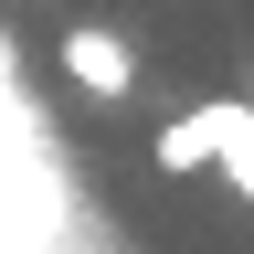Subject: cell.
<instances>
[{
	"label": "cell",
	"instance_id": "1",
	"mask_svg": "<svg viewBox=\"0 0 254 254\" xmlns=\"http://www.w3.org/2000/svg\"><path fill=\"white\" fill-rule=\"evenodd\" d=\"M0 254H106V233L85 222L74 180L53 159L32 85L11 74V53H0Z\"/></svg>",
	"mask_w": 254,
	"mask_h": 254
},
{
	"label": "cell",
	"instance_id": "2",
	"mask_svg": "<svg viewBox=\"0 0 254 254\" xmlns=\"http://www.w3.org/2000/svg\"><path fill=\"white\" fill-rule=\"evenodd\" d=\"M64 74H74L95 106H127V95H138V53H127V32H106V21H64Z\"/></svg>",
	"mask_w": 254,
	"mask_h": 254
},
{
	"label": "cell",
	"instance_id": "3",
	"mask_svg": "<svg viewBox=\"0 0 254 254\" xmlns=\"http://www.w3.org/2000/svg\"><path fill=\"white\" fill-rule=\"evenodd\" d=\"M212 138H222V95H212V106H180V117H159L148 127V159H159V170H212Z\"/></svg>",
	"mask_w": 254,
	"mask_h": 254
},
{
	"label": "cell",
	"instance_id": "4",
	"mask_svg": "<svg viewBox=\"0 0 254 254\" xmlns=\"http://www.w3.org/2000/svg\"><path fill=\"white\" fill-rule=\"evenodd\" d=\"M212 170H222V190L254 212V106L244 95H222V138H212Z\"/></svg>",
	"mask_w": 254,
	"mask_h": 254
}]
</instances>
